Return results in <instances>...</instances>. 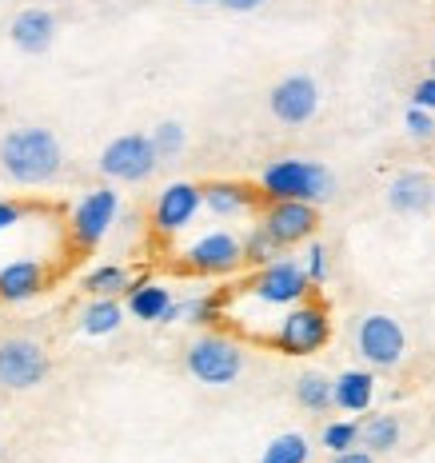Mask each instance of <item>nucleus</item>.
<instances>
[{
	"mask_svg": "<svg viewBox=\"0 0 435 463\" xmlns=\"http://www.w3.org/2000/svg\"><path fill=\"white\" fill-rule=\"evenodd\" d=\"M61 140L52 137L48 128H33V124H24V128H13L5 140H0V168L8 172V180H16V184H48V180L61 172Z\"/></svg>",
	"mask_w": 435,
	"mask_h": 463,
	"instance_id": "f257e3e1",
	"label": "nucleus"
},
{
	"mask_svg": "<svg viewBox=\"0 0 435 463\" xmlns=\"http://www.w3.org/2000/svg\"><path fill=\"white\" fill-rule=\"evenodd\" d=\"M260 192L264 200H307V204H324L336 196V176L316 160H272L260 172Z\"/></svg>",
	"mask_w": 435,
	"mask_h": 463,
	"instance_id": "f03ea898",
	"label": "nucleus"
},
{
	"mask_svg": "<svg viewBox=\"0 0 435 463\" xmlns=\"http://www.w3.org/2000/svg\"><path fill=\"white\" fill-rule=\"evenodd\" d=\"M327 340H332V316H327V307L320 300H312V296L292 304L288 312H279V324L272 327V335H268V344L284 355H312V352H320Z\"/></svg>",
	"mask_w": 435,
	"mask_h": 463,
	"instance_id": "7ed1b4c3",
	"label": "nucleus"
},
{
	"mask_svg": "<svg viewBox=\"0 0 435 463\" xmlns=\"http://www.w3.org/2000/svg\"><path fill=\"white\" fill-rule=\"evenodd\" d=\"M312 288L316 284L307 279V272H304V264H299V260H272L268 268H256V276L240 288V296L256 300L260 307H279V312H288L292 304L307 300V296H312Z\"/></svg>",
	"mask_w": 435,
	"mask_h": 463,
	"instance_id": "20e7f679",
	"label": "nucleus"
},
{
	"mask_svg": "<svg viewBox=\"0 0 435 463\" xmlns=\"http://www.w3.org/2000/svg\"><path fill=\"white\" fill-rule=\"evenodd\" d=\"M188 372L196 375L208 388H228V383L240 380L244 372V352H240L236 340L228 335H200V340L188 344V355H184Z\"/></svg>",
	"mask_w": 435,
	"mask_h": 463,
	"instance_id": "39448f33",
	"label": "nucleus"
},
{
	"mask_svg": "<svg viewBox=\"0 0 435 463\" xmlns=\"http://www.w3.org/2000/svg\"><path fill=\"white\" fill-rule=\"evenodd\" d=\"M156 164H160L156 144H152V137H140V132H124L100 152V172L109 180H124V184L148 180L156 172Z\"/></svg>",
	"mask_w": 435,
	"mask_h": 463,
	"instance_id": "423d86ee",
	"label": "nucleus"
},
{
	"mask_svg": "<svg viewBox=\"0 0 435 463\" xmlns=\"http://www.w3.org/2000/svg\"><path fill=\"white\" fill-rule=\"evenodd\" d=\"M116 212H120V196H116V188H92L89 196L80 200V204L72 208L69 216V236L72 244L80 248V252H92V248H100V240L112 232L116 224Z\"/></svg>",
	"mask_w": 435,
	"mask_h": 463,
	"instance_id": "0eeeda50",
	"label": "nucleus"
},
{
	"mask_svg": "<svg viewBox=\"0 0 435 463\" xmlns=\"http://www.w3.org/2000/svg\"><path fill=\"white\" fill-rule=\"evenodd\" d=\"M355 347L372 368H400L403 352H408V335L395 316L388 312H372L364 316L360 327H355Z\"/></svg>",
	"mask_w": 435,
	"mask_h": 463,
	"instance_id": "6e6552de",
	"label": "nucleus"
},
{
	"mask_svg": "<svg viewBox=\"0 0 435 463\" xmlns=\"http://www.w3.org/2000/svg\"><path fill=\"white\" fill-rule=\"evenodd\" d=\"M180 256L196 276H232L244 264V240H240L236 232L216 228V232L196 236Z\"/></svg>",
	"mask_w": 435,
	"mask_h": 463,
	"instance_id": "1a4fd4ad",
	"label": "nucleus"
},
{
	"mask_svg": "<svg viewBox=\"0 0 435 463\" xmlns=\"http://www.w3.org/2000/svg\"><path fill=\"white\" fill-rule=\"evenodd\" d=\"M44 375H48V355L36 340L16 335V340L0 344V388L28 392L36 383H44Z\"/></svg>",
	"mask_w": 435,
	"mask_h": 463,
	"instance_id": "9d476101",
	"label": "nucleus"
},
{
	"mask_svg": "<svg viewBox=\"0 0 435 463\" xmlns=\"http://www.w3.org/2000/svg\"><path fill=\"white\" fill-rule=\"evenodd\" d=\"M260 224L268 228V236H272L279 248H292V244H304V240L316 236L320 212H316V204H307V200H268Z\"/></svg>",
	"mask_w": 435,
	"mask_h": 463,
	"instance_id": "9b49d317",
	"label": "nucleus"
},
{
	"mask_svg": "<svg viewBox=\"0 0 435 463\" xmlns=\"http://www.w3.org/2000/svg\"><path fill=\"white\" fill-rule=\"evenodd\" d=\"M204 208V188L200 184H188V180H176V184H168L156 196V204H152V228L160 232V236H176L196 220V212Z\"/></svg>",
	"mask_w": 435,
	"mask_h": 463,
	"instance_id": "f8f14e48",
	"label": "nucleus"
},
{
	"mask_svg": "<svg viewBox=\"0 0 435 463\" xmlns=\"http://www.w3.org/2000/svg\"><path fill=\"white\" fill-rule=\"evenodd\" d=\"M268 109H272L279 124H307L316 116V109H320V89L304 72L284 76L272 89V96H268Z\"/></svg>",
	"mask_w": 435,
	"mask_h": 463,
	"instance_id": "ddd939ff",
	"label": "nucleus"
},
{
	"mask_svg": "<svg viewBox=\"0 0 435 463\" xmlns=\"http://www.w3.org/2000/svg\"><path fill=\"white\" fill-rule=\"evenodd\" d=\"M128 312L144 324H172L184 320V304L172 300V292L152 279H132L128 284Z\"/></svg>",
	"mask_w": 435,
	"mask_h": 463,
	"instance_id": "4468645a",
	"label": "nucleus"
},
{
	"mask_svg": "<svg viewBox=\"0 0 435 463\" xmlns=\"http://www.w3.org/2000/svg\"><path fill=\"white\" fill-rule=\"evenodd\" d=\"M435 204V184L428 180V172L408 168V172H395L388 180V208L395 216H420Z\"/></svg>",
	"mask_w": 435,
	"mask_h": 463,
	"instance_id": "2eb2a0df",
	"label": "nucleus"
},
{
	"mask_svg": "<svg viewBox=\"0 0 435 463\" xmlns=\"http://www.w3.org/2000/svg\"><path fill=\"white\" fill-rule=\"evenodd\" d=\"M200 188H204V208L216 220L252 216L256 204H260V196H264V192L240 184V180H208V184H200Z\"/></svg>",
	"mask_w": 435,
	"mask_h": 463,
	"instance_id": "dca6fc26",
	"label": "nucleus"
},
{
	"mask_svg": "<svg viewBox=\"0 0 435 463\" xmlns=\"http://www.w3.org/2000/svg\"><path fill=\"white\" fill-rule=\"evenodd\" d=\"M8 36H13V44L28 56L48 52L56 41V16L48 13V8H36V5L21 8V13L13 16V24H8Z\"/></svg>",
	"mask_w": 435,
	"mask_h": 463,
	"instance_id": "f3484780",
	"label": "nucleus"
},
{
	"mask_svg": "<svg viewBox=\"0 0 435 463\" xmlns=\"http://www.w3.org/2000/svg\"><path fill=\"white\" fill-rule=\"evenodd\" d=\"M48 276L41 260H13L0 268V304H24L36 292H44Z\"/></svg>",
	"mask_w": 435,
	"mask_h": 463,
	"instance_id": "a211bd4d",
	"label": "nucleus"
},
{
	"mask_svg": "<svg viewBox=\"0 0 435 463\" xmlns=\"http://www.w3.org/2000/svg\"><path fill=\"white\" fill-rule=\"evenodd\" d=\"M372 400H375V375L372 372L352 368V372L336 375V408L340 411L360 416V411L372 408Z\"/></svg>",
	"mask_w": 435,
	"mask_h": 463,
	"instance_id": "6ab92c4d",
	"label": "nucleus"
},
{
	"mask_svg": "<svg viewBox=\"0 0 435 463\" xmlns=\"http://www.w3.org/2000/svg\"><path fill=\"white\" fill-rule=\"evenodd\" d=\"M400 436H403V428H400V416H392V411H380V416H367L360 423V443L372 456H380V451H392V448H400Z\"/></svg>",
	"mask_w": 435,
	"mask_h": 463,
	"instance_id": "aec40b11",
	"label": "nucleus"
},
{
	"mask_svg": "<svg viewBox=\"0 0 435 463\" xmlns=\"http://www.w3.org/2000/svg\"><path fill=\"white\" fill-rule=\"evenodd\" d=\"M120 324H124V307L116 304L112 296H96V300L84 307V316H80L84 335H112Z\"/></svg>",
	"mask_w": 435,
	"mask_h": 463,
	"instance_id": "412c9836",
	"label": "nucleus"
},
{
	"mask_svg": "<svg viewBox=\"0 0 435 463\" xmlns=\"http://www.w3.org/2000/svg\"><path fill=\"white\" fill-rule=\"evenodd\" d=\"M296 400L307 411H327L336 403V380H327L320 372H304L296 380Z\"/></svg>",
	"mask_w": 435,
	"mask_h": 463,
	"instance_id": "4be33fe9",
	"label": "nucleus"
},
{
	"mask_svg": "<svg viewBox=\"0 0 435 463\" xmlns=\"http://www.w3.org/2000/svg\"><path fill=\"white\" fill-rule=\"evenodd\" d=\"M184 320L196 327H216L220 320H228V296H192L184 300Z\"/></svg>",
	"mask_w": 435,
	"mask_h": 463,
	"instance_id": "5701e85b",
	"label": "nucleus"
},
{
	"mask_svg": "<svg viewBox=\"0 0 435 463\" xmlns=\"http://www.w3.org/2000/svg\"><path fill=\"white\" fill-rule=\"evenodd\" d=\"M307 456H312L307 439L299 436V431H284V436H276V439L264 448L260 463H307Z\"/></svg>",
	"mask_w": 435,
	"mask_h": 463,
	"instance_id": "b1692460",
	"label": "nucleus"
},
{
	"mask_svg": "<svg viewBox=\"0 0 435 463\" xmlns=\"http://www.w3.org/2000/svg\"><path fill=\"white\" fill-rule=\"evenodd\" d=\"M84 292L92 296H116V292H128V272L120 264H100L84 276Z\"/></svg>",
	"mask_w": 435,
	"mask_h": 463,
	"instance_id": "393cba45",
	"label": "nucleus"
},
{
	"mask_svg": "<svg viewBox=\"0 0 435 463\" xmlns=\"http://www.w3.org/2000/svg\"><path fill=\"white\" fill-rule=\"evenodd\" d=\"M276 256H279V244H276L272 236H268L264 224H256V228L244 236V264H248V268H268Z\"/></svg>",
	"mask_w": 435,
	"mask_h": 463,
	"instance_id": "a878e982",
	"label": "nucleus"
},
{
	"mask_svg": "<svg viewBox=\"0 0 435 463\" xmlns=\"http://www.w3.org/2000/svg\"><path fill=\"white\" fill-rule=\"evenodd\" d=\"M152 144H156L160 160L180 156L184 144H188V137H184V124H176V120H164V124H156V128H152Z\"/></svg>",
	"mask_w": 435,
	"mask_h": 463,
	"instance_id": "bb28decb",
	"label": "nucleus"
},
{
	"mask_svg": "<svg viewBox=\"0 0 435 463\" xmlns=\"http://www.w3.org/2000/svg\"><path fill=\"white\" fill-rule=\"evenodd\" d=\"M355 443H360V423L352 420H336L324 428V448L332 451V456H340V451H352Z\"/></svg>",
	"mask_w": 435,
	"mask_h": 463,
	"instance_id": "cd10ccee",
	"label": "nucleus"
},
{
	"mask_svg": "<svg viewBox=\"0 0 435 463\" xmlns=\"http://www.w3.org/2000/svg\"><path fill=\"white\" fill-rule=\"evenodd\" d=\"M403 128H408L411 140H431L435 137V116L428 109H408V116H403Z\"/></svg>",
	"mask_w": 435,
	"mask_h": 463,
	"instance_id": "c85d7f7f",
	"label": "nucleus"
},
{
	"mask_svg": "<svg viewBox=\"0 0 435 463\" xmlns=\"http://www.w3.org/2000/svg\"><path fill=\"white\" fill-rule=\"evenodd\" d=\"M304 272L307 279H312L316 288L327 279V248L324 244H307V252H304Z\"/></svg>",
	"mask_w": 435,
	"mask_h": 463,
	"instance_id": "c756f323",
	"label": "nucleus"
},
{
	"mask_svg": "<svg viewBox=\"0 0 435 463\" xmlns=\"http://www.w3.org/2000/svg\"><path fill=\"white\" fill-rule=\"evenodd\" d=\"M411 104H415V109H428V112H435V76H431V72L423 76L420 84H415Z\"/></svg>",
	"mask_w": 435,
	"mask_h": 463,
	"instance_id": "7c9ffc66",
	"label": "nucleus"
},
{
	"mask_svg": "<svg viewBox=\"0 0 435 463\" xmlns=\"http://www.w3.org/2000/svg\"><path fill=\"white\" fill-rule=\"evenodd\" d=\"M28 216V204H16V200H0V232L16 228Z\"/></svg>",
	"mask_w": 435,
	"mask_h": 463,
	"instance_id": "2f4dec72",
	"label": "nucleus"
},
{
	"mask_svg": "<svg viewBox=\"0 0 435 463\" xmlns=\"http://www.w3.org/2000/svg\"><path fill=\"white\" fill-rule=\"evenodd\" d=\"M332 463H375V456L367 448H352V451H340V456H332Z\"/></svg>",
	"mask_w": 435,
	"mask_h": 463,
	"instance_id": "473e14b6",
	"label": "nucleus"
},
{
	"mask_svg": "<svg viewBox=\"0 0 435 463\" xmlns=\"http://www.w3.org/2000/svg\"><path fill=\"white\" fill-rule=\"evenodd\" d=\"M216 5H224L228 13H252V8H260L264 0H216Z\"/></svg>",
	"mask_w": 435,
	"mask_h": 463,
	"instance_id": "72a5a7b5",
	"label": "nucleus"
},
{
	"mask_svg": "<svg viewBox=\"0 0 435 463\" xmlns=\"http://www.w3.org/2000/svg\"><path fill=\"white\" fill-rule=\"evenodd\" d=\"M192 5H216V0H192Z\"/></svg>",
	"mask_w": 435,
	"mask_h": 463,
	"instance_id": "f704fd0d",
	"label": "nucleus"
},
{
	"mask_svg": "<svg viewBox=\"0 0 435 463\" xmlns=\"http://www.w3.org/2000/svg\"><path fill=\"white\" fill-rule=\"evenodd\" d=\"M431 76H435V61H431Z\"/></svg>",
	"mask_w": 435,
	"mask_h": 463,
	"instance_id": "c9c22d12",
	"label": "nucleus"
}]
</instances>
